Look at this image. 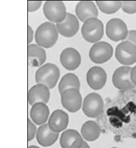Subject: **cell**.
<instances>
[{"mask_svg": "<svg viewBox=\"0 0 136 148\" xmlns=\"http://www.w3.org/2000/svg\"><path fill=\"white\" fill-rule=\"evenodd\" d=\"M59 76V70L55 64L47 63L37 70L35 79L38 84H44L51 89L56 85Z\"/></svg>", "mask_w": 136, "mask_h": 148, "instance_id": "cell-2", "label": "cell"}, {"mask_svg": "<svg viewBox=\"0 0 136 148\" xmlns=\"http://www.w3.org/2000/svg\"><path fill=\"white\" fill-rule=\"evenodd\" d=\"M131 79L133 83L136 86V66L131 68Z\"/></svg>", "mask_w": 136, "mask_h": 148, "instance_id": "cell-28", "label": "cell"}, {"mask_svg": "<svg viewBox=\"0 0 136 148\" xmlns=\"http://www.w3.org/2000/svg\"><path fill=\"white\" fill-rule=\"evenodd\" d=\"M75 11L78 18L83 22L91 18H97L98 15L95 4L89 1L79 2L76 7Z\"/></svg>", "mask_w": 136, "mask_h": 148, "instance_id": "cell-15", "label": "cell"}, {"mask_svg": "<svg viewBox=\"0 0 136 148\" xmlns=\"http://www.w3.org/2000/svg\"><path fill=\"white\" fill-rule=\"evenodd\" d=\"M68 123V115L62 110H56L51 114L48 124L52 131L59 133L66 128Z\"/></svg>", "mask_w": 136, "mask_h": 148, "instance_id": "cell-17", "label": "cell"}, {"mask_svg": "<svg viewBox=\"0 0 136 148\" xmlns=\"http://www.w3.org/2000/svg\"><path fill=\"white\" fill-rule=\"evenodd\" d=\"M83 138L87 141L92 142L97 140L101 134L100 125L94 121H88L83 124L81 128Z\"/></svg>", "mask_w": 136, "mask_h": 148, "instance_id": "cell-21", "label": "cell"}, {"mask_svg": "<svg viewBox=\"0 0 136 148\" xmlns=\"http://www.w3.org/2000/svg\"><path fill=\"white\" fill-rule=\"evenodd\" d=\"M106 81L105 71L101 67L94 66L87 73V82L89 86L94 90L104 87Z\"/></svg>", "mask_w": 136, "mask_h": 148, "instance_id": "cell-12", "label": "cell"}, {"mask_svg": "<svg viewBox=\"0 0 136 148\" xmlns=\"http://www.w3.org/2000/svg\"><path fill=\"white\" fill-rule=\"evenodd\" d=\"M84 39L91 43L100 41L104 35V25L97 18H91L86 21L82 28Z\"/></svg>", "mask_w": 136, "mask_h": 148, "instance_id": "cell-3", "label": "cell"}, {"mask_svg": "<svg viewBox=\"0 0 136 148\" xmlns=\"http://www.w3.org/2000/svg\"><path fill=\"white\" fill-rule=\"evenodd\" d=\"M28 136H27V140L28 141H30L35 136V135L37 133V128L35 125L31 121V120L28 119Z\"/></svg>", "mask_w": 136, "mask_h": 148, "instance_id": "cell-25", "label": "cell"}, {"mask_svg": "<svg viewBox=\"0 0 136 148\" xmlns=\"http://www.w3.org/2000/svg\"><path fill=\"white\" fill-rule=\"evenodd\" d=\"M131 70L130 67L122 66L115 71L112 82L115 87L123 91L130 90L135 87L131 79Z\"/></svg>", "mask_w": 136, "mask_h": 148, "instance_id": "cell-8", "label": "cell"}, {"mask_svg": "<svg viewBox=\"0 0 136 148\" xmlns=\"http://www.w3.org/2000/svg\"><path fill=\"white\" fill-rule=\"evenodd\" d=\"M58 38L56 27L51 22H45L39 26L35 34V40L38 45L45 48L53 47Z\"/></svg>", "mask_w": 136, "mask_h": 148, "instance_id": "cell-1", "label": "cell"}, {"mask_svg": "<svg viewBox=\"0 0 136 148\" xmlns=\"http://www.w3.org/2000/svg\"><path fill=\"white\" fill-rule=\"evenodd\" d=\"M104 101L102 97L97 93L87 95L83 103V111L85 115L90 118L99 117L104 110Z\"/></svg>", "mask_w": 136, "mask_h": 148, "instance_id": "cell-4", "label": "cell"}, {"mask_svg": "<svg viewBox=\"0 0 136 148\" xmlns=\"http://www.w3.org/2000/svg\"><path fill=\"white\" fill-rule=\"evenodd\" d=\"M125 41H128L136 46V30L128 31Z\"/></svg>", "mask_w": 136, "mask_h": 148, "instance_id": "cell-27", "label": "cell"}, {"mask_svg": "<svg viewBox=\"0 0 136 148\" xmlns=\"http://www.w3.org/2000/svg\"><path fill=\"white\" fill-rule=\"evenodd\" d=\"M62 106L69 112L75 113L80 110L82 104V95L76 89H69L61 94Z\"/></svg>", "mask_w": 136, "mask_h": 148, "instance_id": "cell-10", "label": "cell"}, {"mask_svg": "<svg viewBox=\"0 0 136 148\" xmlns=\"http://www.w3.org/2000/svg\"><path fill=\"white\" fill-rule=\"evenodd\" d=\"M111 148H118V147H111Z\"/></svg>", "mask_w": 136, "mask_h": 148, "instance_id": "cell-32", "label": "cell"}, {"mask_svg": "<svg viewBox=\"0 0 136 148\" xmlns=\"http://www.w3.org/2000/svg\"><path fill=\"white\" fill-rule=\"evenodd\" d=\"M28 11L34 12L37 10L41 6L42 2L40 1H28Z\"/></svg>", "mask_w": 136, "mask_h": 148, "instance_id": "cell-26", "label": "cell"}, {"mask_svg": "<svg viewBox=\"0 0 136 148\" xmlns=\"http://www.w3.org/2000/svg\"><path fill=\"white\" fill-rule=\"evenodd\" d=\"M28 43H30L33 40L34 37V32L32 30V27L30 26H28Z\"/></svg>", "mask_w": 136, "mask_h": 148, "instance_id": "cell-29", "label": "cell"}, {"mask_svg": "<svg viewBox=\"0 0 136 148\" xmlns=\"http://www.w3.org/2000/svg\"><path fill=\"white\" fill-rule=\"evenodd\" d=\"M128 30L125 23L120 19L110 20L106 26V33L108 37L112 41H119L126 38Z\"/></svg>", "mask_w": 136, "mask_h": 148, "instance_id": "cell-9", "label": "cell"}, {"mask_svg": "<svg viewBox=\"0 0 136 148\" xmlns=\"http://www.w3.org/2000/svg\"><path fill=\"white\" fill-rule=\"evenodd\" d=\"M96 4L100 10L106 14H112L121 8V1H97Z\"/></svg>", "mask_w": 136, "mask_h": 148, "instance_id": "cell-23", "label": "cell"}, {"mask_svg": "<svg viewBox=\"0 0 136 148\" xmlns=\"http://www.w3.org/2000/svg\"><path fill=\"white\" fill-rule=\"evenodd\" d=\"M30 114L32 120L35 124L42 125L47 121L49 111L45 103H38L32 106Z\"/></svg>", "mask_w": 136, "mask_h": 148, "instance_id": "cell-19", "label": "cell"}, {"mask_svg": "<svg viewBox=\"0 0 136 148\" xmlns=\"http://www.w3.org/2000/svg\"><path fill=\"white\" fill-rule=\"evenodd\" d=\"M122 10L127 14H133L136 12V1H121Z\"/></svg>", "mask_w": 136, "mask_h": 148, "instance_id": "cell-24", "label": "cell"}, {"mask_svg": "<svg viewBox=\"0 0 136 148\" xmlns=\"http://www.w3.org/2000/svg\"><path fill=\"white\" fill-rule=\"evenodd\" d=\"M60 60L62 65L68 70L76 69L81 63V56L79 52L73 48H67L61 53Z\"/></svg>", "mask_w": 136, "mask_h": 148, "instance_id": "cell-13", "label": "cell"}, {"mask_svg": "<svg viewBox=\"0 0 136 148\" xmlns=\"http://www.w3.org/2000/svg\"><path fill=\"white\" fill-rule=\"evenodd\" d=\"M83 141L79 132L75 130H67L62 134L60 145L62 148H80Z\"/></svg>", "mask_w": 136, "mask_h": 148, "instance_id": "cell-16", "label": "cell"}, {"mask_svg": "<svg viewBox=\"0 0 136 148\" xmlns=\"http://www.w3.org/2000/svg\"><path fill=\"white\" fill-rule=\"evenodd\" d=\"M115 56L117 60L123 65H131L136 62V46L124 41L116 48Z\"/></svg>", "mask_w": 136, "mask_h": 148, "instance_id": "cell-6", "label": "cell"}, {"mask_svg": "<svg viewBox=\"0 0 136 148\" xmlns=\"http://www.w3.org/2000/svg\"><path fill=\"white\" fill-rule=\"evenodd\" d=\"M28 148H40L38 146H34V145H32V146H30L28 147Z\"/></svg>", "mask_w": 136, "mask_h": 148, "instance_id": "cell-31", "label": "cell"}, {"mask_svg": "<svg viewBox=\"0 0 136 148\" xmlns=\"http://www.w3.org/2000/svg\"><path fill=\"white\" fill-rule=\"evenodd\" d=\"M80 148H90V147L87 144V143H86L85 141H83V144H82V146L80 147Z\"/></svg>", "mask_w": 136, "mask_h": 148, "instance_id": "cell-30", "label": "cell"}, {"mask_svg": "<svg viewBox=\"0 0 136 148\" xmlns=\"http://www.w3.org/2000/svg\"><path fill=\"white\" fill-rule=\"evenodd\" d=\"M28 59L31 65L38 67L43 64L46 59V53L43 48L36 44L28 46Z\"/></svg>", "mask_w": 136, "mask_h": 148, "instance_id": "cell-20", "label": "cell"}, {"mask_svg": "<svg viewBox=\"0 0 136 148\" xmlns=\"http://www.w3.org/2000/svg\"><path fill=\"white\" fill-rule=\"evenodd\" d=\"M43 12L50 22L56 23L63 21L66 16L65 6L60 1H48L44 4Z\"/></svg>", "mask_w": 136, "mask_h": 148, "instance_id": "cell-5", "label": "cell"}, {"mask_svg": "<svg viewBox=\"0 0 136 148\" xmlns=\"http://www.w3.org/2000/svg\"><path fill=\"white\" fill-rule=\"evenodd\" d=\"M56 27L62 36L65 37L74 36L78 32L79 23L77 18L70 13H67L66 16L63 21L56 23Z\"/></svg>", "mask_w": 136, "mask_h": 148, "instance_id": "cell-11", "label": "cell"}, {"mask_svg": "<svg viewBox=\"0 0 136 148\" xmlns=\"http://www.w3.org/2000/svg\"><path fill=\"white\" fill-rule=\"evenodd\" d=\"M49 88L44 84H37L28 92V102L30 105L38 103H47L49 99Z\"/></svg>", "mask_w": 136, "mask_h": 148, "instance_id": "cell-14", "label": "cell"}, {"mask_svg": "<svg viewBox=\"0 0 136 148\" xmlns=\"http://www.w3.org/2000/svg\"><path fill=\"white\" fill-rule=\"evenodd\" d=\"M58 136L59 133L52 131L48 124L40 126L36 133V139L38 143L44 147H48L54 144Z\"/></svg>", "mask_w": 136, "mask_h": 148, "instance_id": "cell-18", "label": "cell"}, {"mask_svg": "<svg viewBox=\"0 0 136 148\" xmlns=\"http://www.w3.org/2000/svg\"><path fill=\"white\" fill-rule=\"evenodd\" d=\"M80 83L78 77L73 73H69L65 75L61 79L58 89L60 94L69 89H76L79 91Z\"/></svg>", "mask_w": 136, "mask_h": 148, "instance_id": "cell-22", "label": "cell"}, {"mask_svg": "<svg viewBox=\"0 0 136 148\" xmlns=\"http://www.w3.org/2000/svg\"><path fill=\"white\" fill-rule=\"evenodd\" d=\"M113 55V48L108 42L95 43L89 52V57L95 63L101 64L108 61Z\"/></svg>", "mask_w": 136, "mask_h": 148, "instance_id": "cell-7", "label": "cell"}]
</instances>
